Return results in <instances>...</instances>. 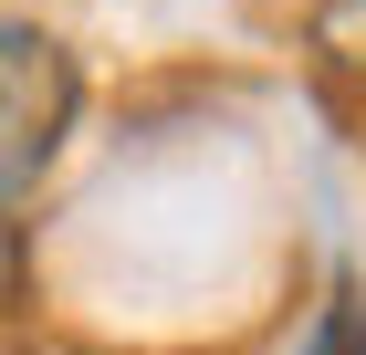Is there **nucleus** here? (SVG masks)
Segmentation results:
<instances>
[{
	"instance_id": "4",
	"label": "nucleus",
	"mask_w": 366,
	"mask_h": 355,
	"mask_svg": "<svg viewBox=\"0 0 366 355\" xmlns=\"http://www.w3.org/2000/svg\"><path fill=\"white\" fill-rule=\"evenodd\" d=\"M345 126H356V146H366V105H356V115H345Z\"/></svg>"
},
{
	"instance_id": "2",
	"label": "nucleus",
	"mask_w": 366,
	"mask_h": 355,
	"mask_svg": "<svg viewBox=\"0 0 366 355\" xmlns=\"http://www.w3.org/2000/svg\"><path fill=\"white\" fill-rule=\"evenodd\" d=\"M304 53H314L325 105L356 115L366 105V0H314V11H304Z\"/></svg>"
},
{
	"instance_id": "1",
	"label": "nucleus",
	"mask_w": 366,
	"mask_h": 355,
	"mask_svg": "<svg viewBox=\"0 0 366 355\" xmlns=\"http://www.w3.org/2000/svg\"><path fill=\"white\" fill-rule=\"evenodd\" d=\"M74 115H84V63L42 21H0V219L42 189V167L63 157Z\"/></svg>"
},
{
	"instance_id": "3",
	"label": "nucleus",
	"mask_w": 366,
	"mask_h": 355,
	"mask_svg": "<svg viewBox=\"0 0 366 355\" xmlns=\"http://www.w3.org/2000/svg\"><path fill=\"white\" fill-rule=\"evenodd\" d=\"M314 355H366V282L335 272L325 282V314H314Z\"/></svg>"
}]
</instances>
